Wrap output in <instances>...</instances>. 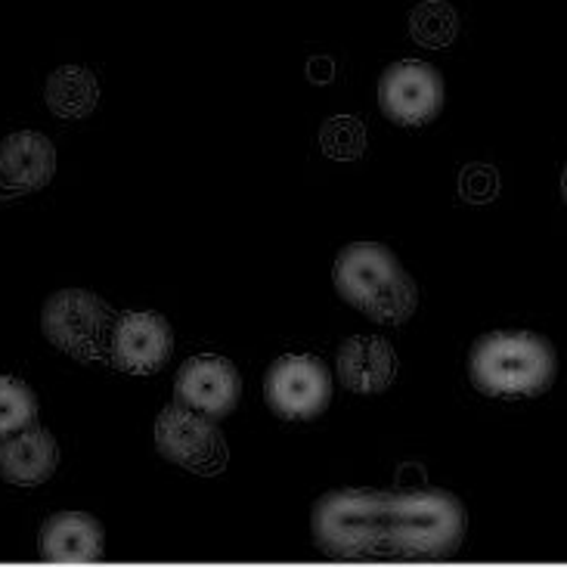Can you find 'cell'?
Returning a JSON list of instances; mask_svg holds the SVG:
<instances>
[{
    "label": "cell",
    "mask_w": 567,
    "mask_h": 567,
    "mask_svg": "<svg viewBox=\"0 0 567 567\" xmlns=\"http://www.w3.org/2000/svg\"><path fill=\"white\" fill-rule=\"evenodd\" d=\"M322 553L351 561H437L460 553L465 508L446 491H332L313 506Z\"/></svg>",
    "instance_id": "obj_1"
},
{
    "label": "cell",
    "mask_w": 567,
    "mask_h": 567,
    "mask_svg": "<svg viewBox=\"0 0 567 567\" xmlns=\"http://www.w3.org/2000/svg\"><path fill=\"white\" fill-rule=\"evenodd\" d=\"M558 372L555 348L537 332L503 329L472 344L468 379L481 394L499 400H527L546 394Z\"/></svg>",
    "instance_id": "obj_2"
},
{
    "label": "cell",
    "mask_w": 567,
    "mask_h": 567,
    "mask_svg": "<svg viewBox=\"0 0 567 567\" xmlns=\"http://www.w3.org/2000/svg\"><path fill=\"white\" fill-rule=\"evenodd\" d=\"M336 291L369 320L403 326L415 313L419 289L398 255L379 243H353L336 258Z\"/></svg>",
    "instance_id": "obj_3"
},
{
    "label": "cell",
    "mask_w": 567,
    "mask_h": 567,
    "mask_svg": "<svg viewBox=\"0 0 567 567\" xmlns=\"http://www.w3.org/2000/svg\"><path fill=\"white\" fill-rule=\"evenodd\" d=\"M41 329L60 351L81 363H96L109 357L115 313L112 307L84 289H62L50 295L41 313Z\"/></svg>",
    "instance_id": "obj_4"
},
{
    "label": "cell",
    "mask_w": 567,
    "mask_h": 567,
    "mask_svg": "<svg viewBox=\"0 0 567 567\" xmlns=\"http://www.w3.org/2000/svg\"><path fill=\"white\" fill-rule=\"evenodd\" d=\"M155 446L165 460L184 465L196 475H220L227 468V441L208 415L171 403L155 419Z\"/></svg>",
    "instance_id": "obj_5"
},
{
    "label": "cell",
    "mask_w": 567,
    "mask_h": 567,
    "mask_svg": "<svg viewBox=\"0 0 567 567\" xmlns=\"http://www.w3.org/2000/svg\"><path fill=\"white\" fill-rule=\"evenodd\" d=\"M264 398L279 419L307 422V419H317L329 406L332 375L320 357L289 353V357H279L277 363L267 369Z\"/></svg>",
    "instance_id": "obj_6"
},
{
    "label": "cell",
    "mask_w": 567,
    "mask_h": 567,
    "mask_svg": "<svg viewBox=\"0 0 567 567\" xmlns=\"http://www.w3.org/2000/svg\"><path fill=\"white\" fill-rule=\"evenodd\" d=\"M379 106L400 127H425L444 109V78L422 60H400L379 81Z\"/></svg>",
    "instance_id": "obj_7"
},
{
    "label": "cell",
    "mask_w": 567,
    "mask_h": 567,
    "mask_svg": "<svg viewBox=\"0 0 567 567\" xmlns=\"http://www.w3.org/2000/svg\"><path fill=\"white\" fill-rule=\"evenodd\" d=\"M174 398L208 419H224L236 410V403L243 398L239 369L217 353L189 357L184 367L177 369Z\"/></svg>",
    "instance_id": "obj_8"
},
{
    "label": "cell",
    "mask_w": 567,
    "mask_h": 567,
    "mask_svg": "<svg viewBox=\"0 0 567 567\" xmlns=\"http://www.w3.org/2000/svg\"><path fill=\"white\" fill-rule=\"evenodd\" d=\"M174 351V332L162 313H122L112 329L109 360L127 375H153L165 367Z\"/></svg>",
    "instance_id": "obj_9"
},
{
    "label": "cell",
    "mask_w": 567,
    "mask_h": 567,
    "mask_svg": "<svg viewBox=\"0 0 567 567\" xmlns=\"http://www.w3.org/2000/svg\"><path fill=\"white\" fill-rule=\"evenodd\" d=\"M56 174V150L38 131H16L0 143V199L44 189Z\"/></svg>",
    "instance_id": "obj_10"
},
{
    "label": "cell",
    "mask_w": 567,
    "mask_h": 567,
    "mask_svg": "<svg viewBox=\"0 0 567 567\" xmlns=\"http://www.w3.org/2000/svg\"><path fill=\"white\" fill-rule=\"evenodd\" d=\"M336 369L353 394H382L398 379V353L382 336H353L338 348Z\"/></svg>",
    "instance_id": "obj_11"
},
{
    "label": "cell",
    "mask_w": 567,
    "mask_h": 567,
    "mask_svg": "<svg viewBox=\"0 0 567 567\" xmlns=\"http://www.w3.org/2000/svg\"><path fill=\"white\" fill-rule=\"evenodd\" d=\"M60 465V446L53 434L38 425L16 431L0 444V477L19 487H38Z\"/></svg>",
    "instance_id": "obj_12"
},
{
    "label": "cell",
    "mask_w": 567,
    "mask_h": 567,
    "mask_svg": "<svg viewBox=\"0 0 567 567\" xmlns=\"http://www.w3.org/2000/svg\"><path fill=\"white\" fill-rule=\"evenodd\" d=\"M103 524L84 512H60L41 527V555L60 565H87L103 558Z\"/></svg>",
    "instance_id": "obj_13"
},
{
    "label": "cell",
    "mask_w": 567,
    "mask_h": 567,
    "mask_svg": "<svg viewBox=\"0 0 567 567\" xmlns=\"http://www.w3.org/2000/svg\"><path fill=\"white\" fill-rule=\"evenodd\" d=\"M44 100L50 112L62 122H78L87 118L96 103H100V84L96 75L81 69V65H62L47 78Z\"/></svg>",
    "instance_id": "obj_14"
},
{
    "label": "cell",
    "mask_w": 567,
    "mask_h": 567,
    "mask_svg": "<svg viewBox=\"0 0 567 567\" xmlns=\"http://www.w3.org/2000/svg\"><path fill=\"white\" fill-rule=\"evenodd\" d=\"M34 419H38L34 391L13 375H0V441L34 425Z\"/></svg>",
    "instance_id": "obj_15"
},
{
    "label": "cell",
    "mask_w": 567,
    "mask_h": 567,
    "mask_svg": "<svg viewBox=\"0 0 567 567\" xmlns=\"http://www.w3.org/2000/svg\"><path fill=\"white\" fill-rule=\"evenodd\" d=\"M410 31L422 47H446L460 31V19L450 3L429 0L422 7H415V13L410 16Z\"/></svg>",
    "instance_id": "obj_16"
},
{
    "label": "cell",
    "mask_w": 567,
    "mask_h": 567,
    "mask_svg": "<svg viewBox=\"0 0 567 567\" xmlns=\"http://www.w3.org/2000/svg\"><path fill=\"white\" fill-rule=\"evenodd\" d=\"M322 153L336 162H353L367 150V127L351 115H338L320 127Z\"/></svg>",
    "instance_id": "obj_17"
},
{
    "label": "cell",
    "mask_w": 567,
    "mask_h": 567,
    "mask_svg": "<svg viewBox=\"0 0 567 567\" xmlns=\"http://www.w3.org/2000/svg\"><path fill=\"white\" fill-rule=\"evenodd\" d=\"M462 196L468 202H487L496 196V174L484 165L462 171Z\"/></svg>",
    "instance_id": "obj_18"
},
{
    "label": "cell",
    "mask_w": 567,
    "mask_h": 567,
    "mask_svg": "<svg viewBox=\"0 0 567 567\" xmlns=\"http://www.w3.org/2000/svg\"><path fill=\"white\" fill-rule=\"evenodd\" d=\"M313 75H317V84H326L329 81V72H332V65H329V60H322L317 69H310Z\"/></svg>",
    "instance_id": "obj_19"
},
{
    "label": "cell",
    "mask_w": 567,
    "mask_h": 567,
    "mask_svg": "<svg viewBox=\"0 0 567 567\" xmlns=\"http://www.w3.org/2000/svg\"><path fill=\"white\" fill-rule=\"evenodd\" d=\"M561 196H565L567 202V165H565V174H561Z\"/></svg>",
    "instance_id": "obj_20"
}]
</instances>
